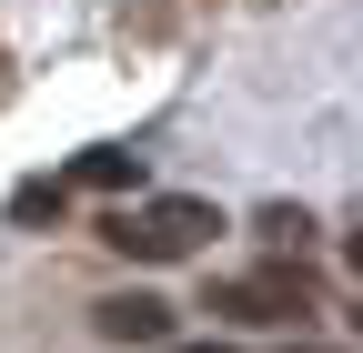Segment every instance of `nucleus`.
<instances>
[{"instance_id":"0eeeda50","label":"nucleus","mask_w":363,"mask_h":353,"mask_svg":"<svg viewBox=\"0 0 363 353\" xmlns=\"http://www.w3.org/2000/svg\"><path fill=\"white\" fill-rule=\"evenodd\" d=\"M343 252H353V273H363V232H353V242H343Z\"/></svg>"},{"instance_id":"f03ea898","label":"nucleus","mask_w":363,"mask_h":353,"mask_svg":"<svg viewBox=\"0 0 363 353\" xmlns=\"http://www.w3.org/2000/svg\"><path fill=\"white\" fill-rule=\"evenodd\" d=\"M202 313H222V323H252V333H283V323H303V313H313V283H303V262H262V273H222Z\"/></svg>"},{"instance_id":"423d86ee","label":"nucleus","mask_w":363,"mask_h":353,"mask_svg":"<svg viewBox=\"0 0 363 353\" xmlns=\"http://www.w3.org/2000/svg\"><path fill=\"white\" fill-rule=\"evenodd\" d=\"M182 353H233V343H182Z\"/></svg>"},{"instance_id":"6e6552de","label":"nucleus","mask_w":363,"mask_h":353,"mask_svg":"<svg viewBox=\"0 0 363 353\" xmlns=\"http://www.w3.org/2000/svg\"><path fill=\"white\" fill-rule=\"evenodd\" d=\"M353 333H363V313H353Z\"/></svg>"},{"instance_id":"20e7f679","label":"nucleus","mask_w":363,"mask_h":353,"mask_svg":"<svg viewBox=\"0 0 363 353\" xmlns=\"http://www.w3.org/2000/svg\"><path fill=\"white\" fill-rule=\"evenodd\" d=\"M71 182H81V192H131V182H142V152H81Z\"/></svg>"},{"instance_id":"39448f33","label":"nucleus","mask_w":363,"mask_h":353,"mask_svg":"<svg viewBox=\"0 0 363 353\" xmlns=\"http://www.w3.org/2000/svg\"><path fill=\"white\" fill-rule=\"evenodd\" d=\"M252 232H262L272 252H303V232H313V212H303V202H272V212H262Z\"/></svg>"},{"instance_id":"7ed1b4c3","label":"nucleus","mask_w":363,"mask_h":353,"mask_svg":"<svg viewBox=\"0 0 363 353\" xmlns=\"http://www.w3.org/2000/svg\"><path fill=\"white\" fill-rule=\"evenodd\" d=\"M91 323H101V343H172V303L162 293H111V303H91Z\"/></svg>"},{"instance_id":"f257e3e1","label":"nucleus","mask_w":363,"mask_h":353,"mask_svg":"<svg viewBox=\"0 0 363 353\" xmlns=\"http://www.w3.org/2000/svg\"><path fill=\"white\" fill-rule=\"evenodd\" d=\"M212 232H222V212H212V202H192V192H162V202L111 212V223H101V242H111V252H131V262H182V252H202Z\"/></svg>"}]
</instances>
